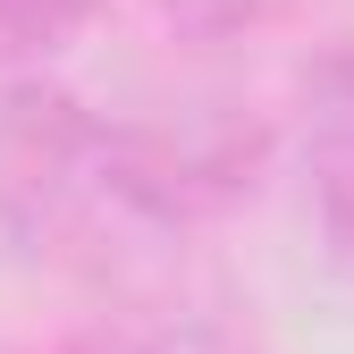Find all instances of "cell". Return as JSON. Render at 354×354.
<instances>
[{
    "instance_id": "cell-1",
    "label": "cell",
    "mask_w": 354,
    "mask_h": 354,
    "mask_svg": "<svg viewBox=\"0 0 354 354\" xmlns=\"http://www.w3.org/2000/svg\"><path fill=\"white\" fill-rule=\"evenodd\" d=\"M110 236H144L127 194L118 118L68 84L17 76L0 93V253L9 261H110Z\"/></svg>"
},
{
    "instance_id": "cell-2",
    "label": "cell",
    "mask_w": 354,
    "mask_h": 354,
    "mask_svg": "<svg viewBox=\"0 0 354 354\" xmlns=\"http://www.w3.org/2000/svg\"><path fill=\"white\" fill-rule=\"evenodd\" d=\"M127 144V194H136L144 236H186L228 219L261 169H270V127L236 102H186L169 118H118Z\"/></svg>"
},
{
    "instance_id": "cell-3",
    "label": "cell",
    "mask_w": 354,
    "mask_h": 354,
    "mask_svg": "<svg viewBox=\"0 0 354 354\" xmlns=\"http://www.w3.org/2000/svg\"><path fill=\"white\" fill-rule=\"evenodd\" d=\"M295 160H304V211H313L329 261L354 270V42H329L304 68Z\"/></svg>"
},
{
    "instance_id": "cell-4",
    "label": "cell",
    "mask_w": 354,
    "mask_h": 354,
    "mask_svg": "<svg viewBox=\"0 0 354 354\" xmlns=\"http://www.w3.org/2000/svg\"><path fill=\"white\" fill-rule=\"evenodd\" d=\"M59 354H253V346L219 313H110L76 329Z\"/></svg>"
},
{
    "instance_id": "cell-5",
    "label": "cell",
    "mask_w": 354,
    "mask_h": 354,
    "mask_svg": "<svg viewBox=\"0 0 354 354\" xmlns=\"http://www.w3.org/2000/svg\"><path fill=\"white\" fill-rule=\"evenodd\" d=\"M102 0H0V68H42L93 26Z\"/></svg>"
},
{
    "instance_id": "cell-6",
    "label": "cell",
    "mask_w": 354,
    "mask_h": 354,
    "mask_svg": "<svg viewBox=\"0 0 354 354\" xmlns=\"http://www.w3.org/2000/svg\"><path fill=\"white\" fill-rule=\"evenodd\" d=\"M287 9V0H152V17L177 34V42H194V51H219V42H245L261 34Z\"/></svg>"
}]
</instances>
